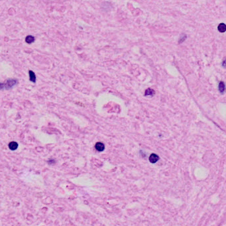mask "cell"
Instances as JSON below:
<instances>
[{
    "label": "cell",
    "mask_w": 226,
    "mask_h": 226,
    "mask_svg": "<svg viewBox=\"0 0 226 226\" xmlns=\"http://www.w3.org/2000/svg\"><path fill=\"white\" fill-rule=\"evenodd\" d=\"M95 148H96V149L97 151H103L104 150V149H105V145H104V144H103L102 143L97 142L96 144V145H95Z\"/></svg>",
    "instance_id": "3"
},
{
    "label": "cell",
    "mask_w": 226,
    "mask_h": 226,
    "mask_svg": "<svg viewBox=\"0 0 226 226\" xmlns=\"http://www.w3.org/2000/svg\"><path fill=\"white\" fill-rule=\"evenodd\" d=\"M29 79H30V80L31 81V82H34V83L36 82V76H35V72L32 71V70H29Z\"/></svg>",
    "instance_id": "5"
},
{
    "label": "cell",
    "mask_w": 226,
    "mask_h": 226,
    "mask_svg": "<svg viewBox=\"0 0 226 226\" xmlns=\"http://www.w3.org/2000/svg\"><path fill=\"white\" fill-rule=\"evenodd\" d=\"M34 41H35V37L31 36V35H28L25 38V42L27 43H28V44H31Z\"/></svg>",
    "instance_id": "6"
},
{
    "label": "cell",
    "mask_w": 226,
    "mask_h": 226,
    "mask_svg": "<svg viewBox=\"0 0 226 226\" xmlns=\"http://www.w3.org/2000/svg\"><path fill=\"white\" fill-rule=\"evenodd\" d=\"M4 89V84L3 83H0V90Z\"/></svg>",
    "instance_id": "11"
},
{
    "label": "cell",
    "mask_w": 226,
    "mask_h": 226,
    "mask_svg": "<svg viewBox=\"0 0 226 226\" xmlns=\"http://www.w3.org/2000/svg\"><path fill=\"white\" fill-rule=\"evenodd\" d=\"M17 84V80L16 79H9L4 83V89L9 90Z\"/></svg>",
    "instance_id": "1"
},
{
    "label": "cell",
    "mask_w": 226,
    "mask_h": 226,
    "mask_svg": "<svg viewBox=\"0 0 226 226\" xmlns=\"http://www.w3.org/2000/svg\"><path fill=\"white\" fill-rule=\"evenodd\" d=\"M219 90L221 93H223L225 91V84L223 82H220L219 84Z\"/></svg>",
    "instance_id": "9"
},
{
    "label": "cell",
    "mask_w": 226,
    "mask_h": 226,
    "mask_svg": "<svg viewBox=\"0 0 226 226\" xmlns=\"http://www.w3.org/2000/svg\"><path fill=\"white\" fill-rule=\"evenodd\" d=\"M9 148L10 150H15L18 148V143L15 141H11L9 143Z\"/></svg>",
    "instance_id": "4"
},
{
    "label": "cell",
    "mask_w": 226,
    "mask_h": 226,
    "mask_svg": "<svg viewBox=\"0 0 226 226\" xmlns=\"http://www.w3.org/2000/svg\"><path fill=\"white\" fill-rule=\"evenodd\" d=\"M155 94V91L151 88H148L145 91V96H153Z\"/></svg>",
    "instance_id": "8"
},
{
    "label": "cell",
    "mask_w": 226,
    "mask_h": 226,
    "mask_svg": "<svg viewBox=\"0 0 226 226\" xmlns=\"http://www.w3.org/2000/svg\"><path fill=\"white\" fill-rule=\"evenodd\" d=\"M218 31L220 33H224L226 31V25L224 23H220L219 26H218Z\"/></svg>",
    "instance_id": "7"
},
{
    "label": "cell",
    "mask_w": 226,
    "mask_h": 226,
    "mask_svg": "<svg viewBox=\"0 0 226 226\" xmlns=\"http://www.w3.org/2000/svg\"><path fill=\"white\" fill-rule=\"evenodd\" d=\"M158 160H159V157L156 154H152L149 157V161L151 163H156Z\"/></svg>",
    "instance_id": "2"
},
{
    "label": "cell",
    "mask_w": 226,
    "mask_h": 226,
    "mask_svg": "<svg viewBox=\"0 0 226 226\" xmlns=\"http://www.w3.org/2000/svg\"><path fill=\"white\" fill-rule=\"evenodd\" d=\"M48 163L49 165H53V164L55 163V160L54 159H51V160H49L48 161Z\"/></svg>",
    "instance_id": "10"
}]
</instances>
